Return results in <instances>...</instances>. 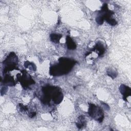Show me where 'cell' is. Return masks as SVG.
<instances>
[{
  "label": "cell",
  "instance_id": "cell-1",
  "mask_svg": "<svg viewBox=\"0 0 131 131\" xmlns=\"http://www.w3.org/2000/svg\"><path fill=\"white\" fill-rule=\"evenodd\" d=\"M59 63L50 67L49 73L53 76H59L68 74L74 66L76 61L66 57H60Z\"/></svg>",
  "mask_w": 131,
  "mask_h": 131
},
{
  "label": "cell",
  "instance_id": "cell-10",
  "mask_svg": "<svg viewBox=\"0 0 131 131\" xmlns=\"http://www.w3.org/2000/svg\"><path fill=\"white\" fill-rule=\"evenodd\" d=\"M76 126L78 128L81 129L84 127L86 125V121L85 119V117L83 115H81L78 117L77 122L76 123Z\"/></svg>",
  "mask_w": 131,
  "mask_h": 131
},
{
  "label": "cell",
  "instance_id": "cell-8",
  "mask_svg": "<svg viewBox=\"0 0 131 131\" xmlns=\"http://www.w3.org/2000/svg\"><path fill=\"white\" fill-rule=\"evenodd\" d=\"M93 50L97 51L98 52L97 54L98 56H100L104 54L105 52V48L103 45V44L101 42L99 41L96 43L95 47H94Z\"/></svg>",
  "mask_w": 131,
  "mask_h": 131
},
{
  "label": "cell",
  "instance_id": "cell-4",
  "mask_svg": "<svg viewBox=\"0 0 131 131\" xmlns=\"http://www.w3.org/2000/svg\"><path fill=\"white\" fill-rule=\"evenodd\" d=\"M88 114L90 117L99 121L102 122L104 118V114L102 110L99 106L92 103H89Z\"/></svg>",
  "mask_w": 131,
  "mask_h": 131
},
{
  "label": "cell",
  "instance_id": "cell-2",
  "mask_svg": "<svg viewBox=\"0 0 131 131\" xmlns=\"http://www.w3.org/2000/svg\"><path fill=\"white\" fill-rule=\"evenodd\" d=\"M43 96L41 101L44 104H48L52 99L55 104H59L62 100L63 96L61 90L57 86L48 85L42 88Z\"/></svg>",
  "mask_w": 131,
  "mask_h": 131
},
{
  "label": "cell",
  "instance_id": "cell-7",
  "mask_svg": "<svg viewBox=\"0 0 131 131\" xmlns=\"http://www.w3.org/2000/svg\"><path fill=\"white\" fill-rule=\"evenodd\" d=\"M3 83L4 84L6 85L7 86H14L16 84L13 77L9 75H5L4 77Z\"/></svg>",
  "mask_w": 131,
  "mask_h": 131
},
{
  "label": "cell",
  "instance_id": "cell-12",
  "mask_svg": "<svg viewBox=\"0 0 131 131\" xmlns=\"http://www.w3.org/2000/svg\"><path fill=\"white\" fill-rule=\"evenodd\" d=\"M106 73H107V75L109 76L110 77H111L113 79L116 77V76H117V74H118L117 71H116V70L115 69H112V68L107 69L106 71Z\"/></svg>",
  "mask_w": 131,
  "mask_h": 131
},
{
  "label": "cell",
  "instance_id": "cell-14",
  "mask_svg": "<svg viewBox=\"0 0 131 131\" xmlns=\"http://www.w3.org/2000/svg\"><path fill=\"white\" fill-rule=\"evenodd\" d=\"M19 105V109H20V111L21 112H25L26 111L28 110V108L26 106H25L24 105H23V104L21 103H19L18 104Z\"/></svg>",
  "mask_w": 131,
  "mask_h": 131
},
{
  "label": "cell",
  "instance_id": "cell-13",
  "mask_svg": "<svg viewBox=\"0 0 131 131\" xmlns=\"http://www.w3.org/2000/svg\"><path fill=\"white\" fill-rule=\"evenodd\" d=\"M24 67L26 68H29L30 70L35 71L36 67L35 64L33 62H30L29 61H26L24 62Z\"/></svg>",
  "mask_w": 131,
  "mask_h": 131
},
{
  "label": "cell",
  "instance_id": "cell-6",
  "mask_svg": "<svg viewBox=\"0 0 131 131\" xmlns=\"http://www.w3.org/2000/svg\"><path fill=\"white\" fill-rule=\"evenodd\" d=\"M119 90L123 96V99L126 101H127V98L128 96H130L131 94V89L129 86L122 84L119 87Z\"/></svg>",
  "mask_w": 131,
  "mask_h": 131
},
{
  "label": "cell",
  "instance_id": "cell-11",
  "mask_svg": "<svg viewBox=\"0 0 131 131\" xmlns=\"http://www.w3.org/2000/svg\"><path fill=\"white\" fill-rule=\"evenodd\" d=\"M51 40L54 43L59 42L60 39L62 37V35L60 34L56 33H52L50 35Z\"/></svg>",
  "mask_w": 131,
  "mask_h": 131
},
{
  "label": "cell",
  "instance_id": "cell-9",
  "mask_svg": "<svg viewBox=\"0 0 131 131\" xmlns=\"http://www.w3.org/2000/svg\"><path fill=\"white\" fill-rule=\"evenodd\" d=\"M66 39V43L68 49L70 50H75V49L76 48V45L75 42L73 41V40L71 38V37L69 35H68L67 36Z\"/></svg>",
  "mask_w": 131,
  "mask_h": 131
},
{
  "label": "cell",
  "instance_id": "cell-15",
  "mask_svg": "<svg viewBox=\"0 0 131 131\" xmlns=\"http://www.w3.org/2000/svg\"><path fill=\"white\" fill-rule=\"evenodd\" d=\"M36 112H31V113H30L29 114V115H28V116H29V117L30 118H33L34 116H36Z\"/></svg>",
  "mask_w": 131,
  "mask_h": 131
},
{
  "label": "cell",
  "instance_id": "cell-5",
  "mask_svg": "<svg viewBox=\"0 0 131 131\" xmlns=\"http://www.w3.org/2000/svg\"><path fill=\"white\" fill-rule=\"evenodd\" d=\"M21 72L23 74L22 76H21L20 74H18L16 75V77L17 80L20 82L23 87L24 88H27L30 85L35 84V81L32 78L31 76L28 74L26 70H24L21 71Z\"/></svg>",
  "mask_w": 131,
  "mask_h": 131
},
{
  "label": "cell",
  "instance_id": "cell-3",
  "mask_svg": "<svg viewBox=\"0 0 131 131\" xmlns=\"http://www.w3.org/2000/svg\"><path fill=\"white\" fill-rule=\"evenodd\" d=\"M17 64L18 58L17 55L14 52H11L3 62V64L4 67L3 74H4L10 71L17 69Z\"/></svg>",
  "mask_w": 131,
  "mask_h": 131
}]
</instances>
